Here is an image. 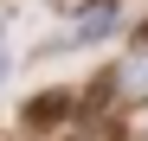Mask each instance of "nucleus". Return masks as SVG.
I'll list each match as a JSON object with an SVG mask.
<instances>
[{
  "instance_id": "4",
  "label": "nucleus",
  "mask_w": 148,
  "mask_h": 141,
  "mask_svg": "<svg viewBox=\"0 0 148 141\" xmlns=\"http://www.w3.org/2000/svg\"><path fill=\"white\" fill-rule=\"evenodd\" d=\"M135 52H148V19H142V26H135Z\"/></svg>"
},
{
  "instance_id": "3",
  "label": "nucleus",
  "mask_w": 148,
  "mask_h": 141,
  "mask_svg": "<svg viewBox=\"0 0 148 141\" xmlns=\"http://www.w3.org/2000/svg\"><path fill=\"white\" fill-rule=\"evenodd\" d=\"M58 13H97V7H110V0H52Z\"/></svg>"
},
{
  "instance_id": "1",
  "label": "nucleus",
  "mask_w": 148,
  "mask_h": 141,
  "mask_svg": "<svg viewBox=\"0 0 148 141\" xmlns=\"http://www.w3.org/2000/svg\"><path fill=\"white\" fill-rule=\"evenodd\" d=\"M71 115H77V96H71V90H45V96L26 103V128L32 135H58Z\"/></svg>"
},
{
  "instance_id": "5",
  "label": "nucleus",
  "mask_w": 148,
  "mask_h": 141,
  "mask_svg": "<svg viewBox=\"0 0 148 141\" xmlns=\"http://www.w3.org/2000/svg\"><path fill=\"white\" fill-rule=\"evenodd\" d=\"M0 77H7V39H0Z\"/></svg>"
},
{
  "instance_id": "2",
  "label": "nucleus",
  "mask_w": 148,
  "mask_h": 141,
  "mask_svg": "<svg viewBox=\"0 0 148 141\" xmlns=\"http://www.w3.org/2000/svg\"><path fill=\"white\" fill-rule=\"evenodd\" d=\"M45 141H110L103 128H64V135H45Z\"/></svg>"
}]
</instances>
